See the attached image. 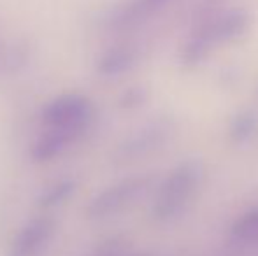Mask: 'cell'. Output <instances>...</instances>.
Segmentation results:
<instances>
[{
    "label": "cell",
    "mask_w": 258,
    "mask_h": 256,
    "mask_svg": "<svg viewBox=\"0 0 258 256\" xmlns=\"http://www.w3.org/2000/svg\"><path fill=\"white\" fill-rule=\"evenodd\" d=\"M195 179H197V172L191 165L181 167L179 170L174 172L162 186V192L155 205V214L158 218H169L176 211H179V207L184 204V198L190 193V188L195 185Z\"/></svg>",
    "instance_id": "cell-4"
},
{
    "label": "cell",
    "mask_w": 258,
    "mask_h": 256,
    "mask_svg": "<svg viewBox=\"0 0 258 256\" xmlns=\"http://www.w3.org/2000/svg\"><path fill=\"white\" fill-rule=\"evenodd\" d=\"M74 192H76V181H72V179L54 181L42 190V193L37 198V205L41 209H53L56 205L63 204Z\"/></svg>",
    "instance_id": "cell-8"
},
{
    "label": "cell",
    "mask_w": 258,
    "mask_h": 256,
    "mask_svg": "<svg viewBox=\"0 0 258 256\" xmlns=\"http://www.w3.org/2000/svg\"><path fill=\"white\" fill-rule=\"evenodd\" d=\"M85 130L86 128L76 127H49L48 132L32 147V160L35 163H48V161L54 160L72 142H76L85 133Z\"/></svg>",
    "instance_id": "cell-5"
},
{
    "label": "cell",
    "mask_w": 258,
    "mask_h": 256,
    "mask_svg": "<svg viewBox=\"0 0 258 256\" xmlns=\"http://www.w3.org/2000/svg\"><path fill=\"white\" fill-rule=\"evenodd\" d=\"M248 27V16L244 11H230L221 16L207 32V37L213 39H234L241 35Z\"/></svg>",
    "instance_id": "cell-7"
},
{
    "label": "cell",
    "mask_w": 258,
    "mask_h": 256,
    "mask_svg": "<svg viewBox=\"0 0 258 256\" xmlns=\"http://www.w3.org/2000/svg\"><path fill=\"white\" fill-rule=\"evenodd\" d=\"M134 60H136V55L132 49L126 46H116V48L107 49L100 56L97 62V70L104 77H114L128 70L134 65Z\"/></svg>",
    "instance_id": "cell-6"
},
{
    "label": "cell",
    "mask_w": 258,
    "mask_h": 256,
    "mask_svg": "<svg viewBox=\"0 0 258 256\" xmlns=\"http://www.w3.org/2000/svg\"><path fill=\"white\" fill-rule=\"evenodd\" d=\"M93 118V104L79 93H65L51 100L42 111V120L48 127L88 128Z\"/></svg>",
    "instance_id": "cell-1"
},
{
    "label": "cell",
    "mask_w": 258,
    "mask_h": 256,
    "mask_svg": "<svg viewBox=\"0 0 258 256\" xmlns=\"http://www.w3.org/2000/svg\"><path fill=\"white\" fill-rule=\"evenodd\" d=\"M167 0H134L132 6L125 11V18H137L160 9Z\"/></svg>",
    "instance_id": "cell-10"
},
{
    "label": "cell",
    "mask_w": 258,
    "mask_h": 256,
    "mask_svg": "<svg viewBox=\"0 0 258 256\" xmlns=\"http://www.w3.org/2000/svg\"><path fill=\"white\" fill-rule=\"evenodd\" d=\"M54 221L49 216H37L30 219L11 244L9 256H41L54 235Z\"/></svg>",
    "instance_id": "cell-2"
},
{
    "label": "cell",
    "mask_w": 258,
    "mask_h": 256,
    "mask_svg": "<svg viewBox=\"0 0 258 256\" xmlns=\"http://www.w3.org/2000/svg\"><path fill=\"white\" fill-rule=\"evenodd\" d=\"M234 232L237 237L246 239V240L258 239V209L249 212V214H246L244 218L235 225Z\"/></svg>",
    "instance_id": "cell-9"
},
{
    "label": "cell",
    "mask_w": 258,
    "mask_h": 256,
    "mask_svg": "<svg viewBox=\"0 0 258 256\" xmlns=\"http://www.w3.org/2000/svg\"><path fill=\"white\" fill-rule=\"evenodd\" d=\"M144 188V179H125L114 186L100 192L86 207V216L90 219H102L118 212L132 198H136Z\"/></svg>",
    "instance_id": "cell-3"
},
{
    "label": "cell",
    "mask_w": 258,
    "mask_h": 256,
    "mask_svg": "<svg viewBox=\"0 0 258 256\" xmlns=\"http://www.w3.org/2000/svg\"><path fill=\"white\" fill-rule=\"evenodd\" d=\"M123 254V244L119 239H111L99 246L90 256H121Z\"/></svg>",
    "instance_id": "cell-11"
}]
</instances>
